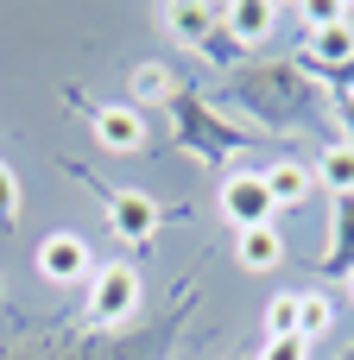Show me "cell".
<instances>
[{"label":"cell","instance_id":"6da1fadb","mask_svg":"<svg viewBox=\"0 0 354 360\" xmlns=\"http://www.w3.org/2000/svg\"><path fill=\"white\" fill-rule=\"evenodd\" d=\"M228 95L272 133H304L329 108V89L304 63H234L228 70Z\"/></svg>","mask_w":354,"mask_h":360},{"label":"cell","instance_id":"7a4b0ae2","mask_svg":"<svg viewBox=\"0 0 354 360\" xmlns=\"http://www.w3.org/2000/svg\"><path fill=\"white\" fill-rule=\"evenodd\" d=\"M171 133H177V146L190 152V158H203V165H222L228 152H247L253 146V133L247 127H234L215 101H203L196 89H177L171 95Z\"/></svg>","mask_w":354,"mask_h":360},{"label":"cell","instance_id":"3957f363","mask_svg":"<svg viewBox=\"0 0 354 360\" xmlns=\"http://www.w3.org/2000/svg\"><path fill=\"white\" fill-rule=\"evenodd\" d=\"M139 272L127 266V259H108V266H95V278H89V323L95 329H120V323H133L139 316Z\"/></svg>","mask_w":354,"mask_h":360},{"label":"cell","instance_id":"277c9868","mask_svg":"<svg viewBox=\"0 0 354 360\" xmlns=\"http://www.w3.org/2000/svg\"><path fill=\"white\" fill-rule=\"evenodd\" d=\"M215 202H222V215L234 221V234L266 228V221L279 215V202H272V190H266V171H228L222 190H215Z\"/></svg>","mask_w":354,"mask_h":360},{"label":"cell","instance_id":"5b68a950","mask_svg":"<svg viewBox=\"0 0 354 360\" xmlns=\"http://www.w3.org/2000/svg\"><path fill=\"white\" fill-rule=\"evenodd\" d=\"M38 272L51 285H82V278H95V253L76 228H57V234L38 240Z\"/></svg>","mask_w":354,"mask_h":360},{"label":"cell","instance_id":"8992f818","mask_svg":"<svg viewBox=\"0 0 354 360\" xmlns=\"http://www.w3.org/2000/svg\"><path fill=\"white\" fill-rule=\"evenodd\" d=\"M317 272L323 278H354V196H336L329 202V234H323Z\"/></svg>","mask_w":354,"mask_h":360},{"label":"cell","instance_id":"52a82bcc","mask_svg":"<svg viewBox=\"0 0 354 360\" xmlns=\"http://www.w3.org/2000/svg\"><path fill=\"white\" fill-rule=\"evenodd\" d=\"M317 82H329L336 70H348L354 63V19H336V25H323V32H310V44H304V57H298Z\"/></svg>","mask_w":354,"mask_h":360},{"label":"cell","instance_id":"ba28073f","mask_svg":"<svg viewBox=\"0 0 354 360\" xmlns=\"http://www.w3.org/2000/svg\"><path fill=\"white\" fill-rule=\"evenodd\" d=\"M158 221H165V209L152 202V196H139V190H108V228L120 234V240H152L158 234Z\"/></svg>","mask_w":354,"mask_h":360},{"label":"cell","instance_id":"9c48e42d","mask_svg":"<svg viewBox=\"0 0 354 360\" xmlns=\"http://www.w3.org/2000/svg\"><path fill=\"white\" fill-rule=\"evenodd\" d=\"M272 25H279V6H272V0H234V6H222V32H228V44H234V51L266 44V38H272Z\"/></svg>","mask_w":354,"mask_h":360},{"label":"cell","instance_id":"30bf717a","mask_svg":"<svg viewBox=\"0 0 354 360\" xmlns=\"http://www.w3.org/2000/svg\"><path fill=\"white\" fill-rule=\"evenodd\" d=\"M165 13V32L177 44H215L222 38V6H203V0H184V6H158Z\"/></svg>","mask_w":354,"mask_h":360},{"label":"cell","instance_id":"8fae6325","mask_svg":"<svg viewBox=\"0 0 354 360\" xmlns=\"http://www.w3.org/2000/svg\"><path fill=\"white\" fill-rule=\"evenodd\" d=\"M95 139L108 146V152H139L146 146V114L127 101H108V108H95Z\"/></svg>","mask_w":354,"mask_h":360},{"label":"cell","instance_id":"7c38bea8","mask_svg":"<svg viewBox=\"0 0 354 360\" xmlns=\"http://www.w3.org/2000/svg\"><path fill=\"white\" fill-rule=\"evenodd\" d=\"M285 234H279V221H266V228H247V234H234V266L241 272H272V266H285Z\"/></svg>","mask_w":354,"mask_h":360},{"label":"cell","instance_id":"4fadbf2b","mask_svg":"<svg viewBox=\"0 0 354 360\" xmlns=\"http://www.w3.org/2000/svg\"><path fill=\"white\" fill-rule=\"evenodd\" d=\"M266 190H272L279 209H298V202H310V190H317V165L279 158V165H266Z\"/></svg>","mask_w":354,"mask_h":360},{"label":"cell","instance_id":"5bb4252c","mask_svg":"<svg viewBox=\"0 0 354 360\" xmlns=\"http://www.w3.org/2000/svg\"><path fill=\"white\" fill-rule=\"evenodd\" d=\"M317 184L329 190V202H336V196H354V146H348V139H329V146H323V158H317Z\"/></svg>","mask_w":354,"mask_h":360},{"label":"cell","instance_id":"9a60e30c","mask_svg":"<svg viewBox=\"0 0 354 360\" xmlns=\"http://www.w3.org/2000/svg\"><path fill=\"white\" fill-rule=\"evenodd\" d=\"M177 89H184V82H177L165 63H139V70H133V108H146V101H165V108H171Z\"/></svg>","mask_w":354,"mask_h":360},{"label":"cell","instance_id":"2e32d148","mask_svg":"<svg viewBox=\"0 0 354 360\" xmlns=\"http://www.w3.org/2000/svg\"><path fill=\"white\" fill-rule=\"evenodd\" d=\"M329 329H336V304L323 291H298V335L304 342H323Z\"/></svg>","mask_w":354,"mask_h":360},{"label":"cell","instance_id":"e0dca14e","mask_svg":"<svg viewBox=\"0 0 354 360\" xmlns=\"http://www.w3.org/2000/svg\"><path fill=\"white\" fill-rule=\"evenodd\" d=\"M260 323H266V335H298V291H279Z\"/></svg>","mask_w":354,"mask_h":360},{"label":"cell","instance_id":"ac0fdd59","mask_svg":"<svg viewBox=\"0 0 354 360\" xmlns=\"http://www.w3.org/2000/svg\"><path fill=\"white\" fill-rule=\"evenodd\" d=\"M260 360H310V342L304 335H266L260 342Z\"/></svg>","mask_w":354,"mask_h":360},{"label":"cell","instance_id":"d6986e66","mask_svg":"<svg viewBox=\"0 0 354 360\" xmlns=\"http://www.w3.org/2000/svg\"><path fill=\"white\" fill-rule=\"evenodd\" d=\"M13 215H19V177H13V165H0V234L13 228Z\"/></svg>","mask_w":354,"mask_h":360},{"label":"cell","instance_id":"ffe728a7","mask_svg":"<svg viewBox=\"0 0 354 360\" xmlns=\"http://www.w3.org/2000/svg\"><path fill=\"white\" fill-rule=\"evenodd\" d=\"M329 95H336V101H342V95H354V63H348V70H336V76H329Z\"/></svg>","mask_w":354,"mask_h":360},{"label":"cell","instance_id":"44dd1931","mask_svg":"<svg viewBox=\"0 0 354 360\" xmlns=\"http://www.w3.org/2000/svg\"><path fill=\"white\" fill-rule=\"evenodd\" d=\"M336 108H342V139H348V146H354V95H342Z\"/></svg>","mask_w":354,"mask_h":360},{"label":"cell","instance_id":"7402d4cb","mask_svg":"<svg viewBox=\"0 0 354 360\" xmlns=\"http://www.w3.org/2000/svg\"><path fill=\"white\" fill-rule=\"evenodd\" d=\"M336 360H354V342H348V348H342V354H336Z\"/></svg>","mask_w":354,"mask_h":360},{"label":"cell","instance_id":"603a6c76","mask_svg":"<svg viewBox=\"0 0 354 360\" xmlns=\"http://www.w3.org/2000/svg\"><path fill=\"white\" fill-rule=\"evenodd\" d=\"M348 297H354V278H348Z\"/></svg>","mask_w":354,"mask_h":360}]
</instances>
